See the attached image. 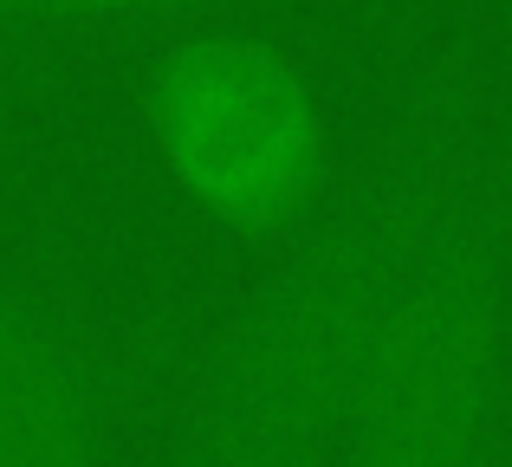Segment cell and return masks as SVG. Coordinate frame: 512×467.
<instances>
[{
	"instance_id": "obj_1",
	"label": "cell",
	"mask_w": 512,
	"mask_h": 467,
	"mask_svg": "<svg viewBox=\"0 0 512 467\" xmlns=\"http://www.w3.org/2000/svg\"><path fill=\"white\" fill-rule=\"evenodd\" d=\"M480 195L467 98H428L247 286L195 364L182 467H331L402 286Z\"/></svg>"
},
{
	"instance_id": "obj_2",
	"label": "cell",
	"mask_w": 512,
	"mask_h": 467,
	"mask_svg": "<svg viewBox=\"0 0 512 467\" xmlns=\"http://www.w3.org/2000/svg\"><path fill=\"white\" fill-rule=\"evenodd\" d=\"M512 266L487 202H467L402 286L331 467H467L506 442Z\"/></svg>"
},
{
	"instance_id": "obj_3",
	"label": "cell",
	"mask_w": 512,
	"mask_h": 467,
	"mask_svg": "<svg viewBox=\"0 0 512 467\" xmlns=\"http://www.w3.org/2000/svg\"><path fill=\"white\" fill-rule=\"evenodd\" d=\"M150 137L188 202L234 234H292L325 208V104L266 39H188L150 78Z\"/></svg>"
},
{
	"instance_id": "obj_4",
	"label": "cell",
	"mask_w": 512,
	"mask_h": 467,
	"mask_svg": "<svg viewBox=\"0 0 512 467\" xmlns=\"http://www.w3.org/2000/svg\"><path fill=\"white\" fill-rule=\"evenodd\" d=\"M0 467H117V422L91 351L0 273Z\"/></svg>"
},
{
	"instance_id": "obj_5",
	"label": "cell",
	"mask_w": 512,
	"mask_h": 467,
	"mask_svg": "<svg viewBox=\"0 0 512 467\" xmlns=\"http://www.w3.org/2000/svg\"><path fill=\"white\" fill-rule=\"evenodd\" d=\"M195 13H208V0H0V39L130 26V20H195Z\"/></svg>"
},
{
	"instance_id": "obj_6",
	"label": "cell",
	"mask_w": 512,
	"mask_h": 467,
	"mask_svg": "<svg viewBox=\"0 0 512 467\" xmlns=\"http://www.w3.org/2000/svg\"><path fill=\"white\" fill-rule=\"evenodd\" d=\"M467 467H512V435L493 448V455H480V461H467Z\"/></svg>"
},
{
	"instance_id": "obj_7",
	"label": "cell",
	"mask_w": 512,
	"mask_h": 467,
	"mask_svg": "<svg viewBox=\"0 0 512 467\" xmlns=\"http://www.w3.org/2000/svg\"><path fill=\"white\" fill-rule=\"evenodd\" d=\"M506 435H512V409H506Z\"/></svg>"
}]
</instances>
